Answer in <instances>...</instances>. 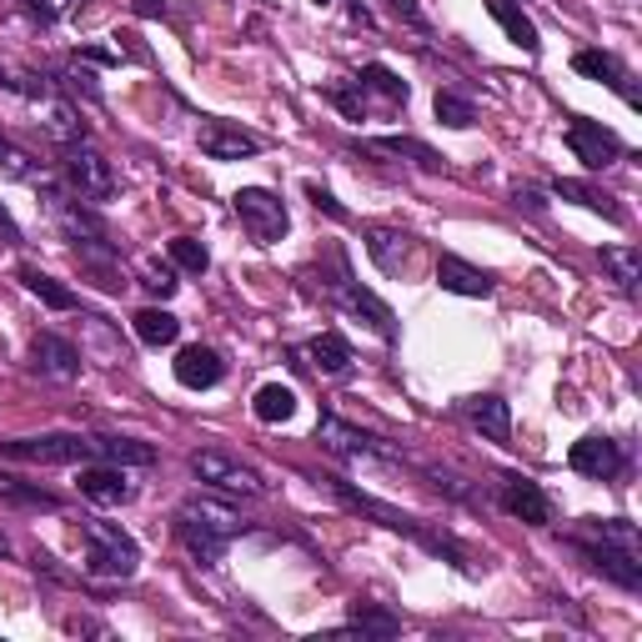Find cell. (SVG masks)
Instances as JSON below:
<instances>
[{
	"mask_svg": "<svg viewBox=\"0 0 642 642\" xmlns=\"http://www.w3.org/2000/svg\"><path fill=\"white\" fill-rule=\"evenodd\" d=\"M241 512L227 507V502H211V497H186L176 507V537L186 542V552L202 568H216L227 558L231 537H241Z\"/></svg>",
	"mask_w": 642,
	"mask_h": 642,
	"instance_id": "1",
	"label": "cell"
},
{
	"mask_svg": "<svg viewBox=\"0 0 642 642\" xmlns=\"http://www.w3.org/2000/svg\"><path fill=\"white\" fill-rule=\"evenodd\" d=\"M332 492L346 502L352 512H362V517H377L387 532H406L412 542H422L427 552H437V558H447V562H457L462 572H472V562H467V552L457 548L452 537H437V532H427V527L416 523V517H406V512H397V507H387V502H377V497H367V492H357L352 482H332Z\"/></svg>",
	"mask_w": 642,
	"mask_h": 642,
	"instance_id": "2",
	"label": "cell"
},
{
	"mask_svg": "<svg viewBox=\"0 0 642 642\" xmlns=\"http://www.w3.org/2000/svg\"><path fill=\"white\" fill-rule=\"evenodd\" d=\"M85 572L91 577H136L141 568V548L131 532H121L116 523H85Z\"/></svg>",
	"mask_w": 642,
	"mask_h": 642,
	"instance_id": "3",
	"label": "cell"
},
{
	"mask_svg": "<svg viewBox=\"0 0 642 642\" xmlns=\"http://www.w3.org/2000/svg\"><path fill=\"white\" fill-rule=\"evenodd\" d=\"M231 206H237V216H241V227L251 231V241H262V247H272V241H282L286 237V206H282V196H272L266 186H241L237 196H231Z\"/></svg>",
	"mask_w": 642,
	"mask_h": 642,
	"instance_id": "4",
	"label": "cell"
},
{
	"mask_svg": "<svg viewBox=\"0 0 642 642\" xmlns=\"http://www.w3.org/2000/svg\"><path fill=\"white\" fill-rule=\"evenodd\" d=\"M0 452L15 457V462L66 467V462H85V457H95V447H91V437H76V432H50V437H15V442H0Z\"/></svg>",
	"mask_w": 642,
	"mask_h": 642,
	"instance_id": "5",
	"label": "cell"
},
{
	"mask_svg": "<svg viewBox=\"0 0 642 642\" xmlns=\"http://www.w3.org/2000/svg\"><path fill=\"white\" fill-rule=\"evenodd\" d=\"M66 181H71V191L81 196V202H111L116 196V171H111V161L101 151H91V146H71V156H66Z\"/></svg>",
	"mask_w": 642,
	"mask_h": 642,
	"instance_id": "6",
	"label": "cell"
},
{
	"mask_svg": "<svg viewBox=\"0 0 642 642\" xmlns=\"http://www.w3.org/2000/svg\"><path fill=\"white\" fill-rule=\"evenodd\" d=\"M577 552H583L587 562H593L603 577H612L618 587H628V593H642V552L632 548H618V542H607V537H577Z\"/></svg>",
	"mask_w": 642,
	"mask_h": 642,
	"instance_id": "7",
	"label": "cell"
},
{
	"mask_svg": "<svg viewBox=\"0 0 642 642\" xmlns=\"http://www.w3.org/2000/svg\"><path fill=\"white\" fill-rule=\"evenodd\" d=\"M568 151L577 156L587 171H603V167H612V161L622 156V136L607 131L603 121H583V116H577L568 126Z\"/></svg>",
	"mask_w": 642,
	"mask_h": 642,
	"instance_id": "8",
	"label": "cell"
},
{
	"mask_svg": "<svg viewBox=\"0 0 642 642\" xmlns=\"http://www.w3.org/2000/svg\"><path fill=\"white\" fill-rule=\"evenodd\" d=\"M191 472L202 477V482H211V488H221V492H241V497H262L266 492V482L251 467H241V462H231L227 452H196L191 457Z\"/></svg>",
	"mask_w": 642,
	"mask_h": 642,
	"instance_id": "9",
	"label": "cell"
},
{
	"mask_svg": "<svg viewBox=\"0 0 642 642\" xmlns=\"http://www.w3.org/2000/svg\"><path fill=\"white\" fill-rule=\"evenodd\" d=\"M256 151H262V136L241 131L231 121H206L202 126V156H211V161H247Z\"/></svg>",
	"mask_w": 642,
	"mask_h": 642,
	"instance_id": "10",
	"label": "cell"
},
{
	"mask_svg": "<svg viewBox=\"0 0 642 642\" xmlns=\"http://www.w3.org/2000/svg\"><path fill=\"white\" fill-rule=\"evenodd\" d=\"M31 362H36V371L41 377H50V381H76L81 377V352H76L66 336H56V332H41L36 342H31Z\"/></svg>",
	"mask_w": 642,
	"mask_h": 642,
	"instance_id": "11",
	"label": "cell"
},
{
	"mask_svg": "<svg viewBox=\"0 0 642 642\" xmlns=\"http://www.w3.org/2000/svg\"><path fill=\"white\" fill-rule=\"evenodd\" d=\"M317 442H326L336 457H352V462H371V457H392V447H381L377 437H367V432L346 427V422H336V416H321L317 427Z\"/></svg>",
	"mask_w": 642,
	"mask_h": 642,
	"instance_id": "12",
	"label": "cell"
},
{
	"mask_svg": "<svg viewBox=\"0 0 642 642\" xmlns=\"http://www.w3.org/2000/svg\"><path fill=\"white\" fill-rule=\"evenodd\" d=\"M502 507H507L517 523H527V527H548L552 523L548 492L537 488V482H527V477H507V482H502Z\"/></svg>",
	"mask_w": 642,
	"mask_h": 642,
	"instance_id": "13",
	"label": "cell"
},
{
	"mask_svg": "<svg viewBox=\"0 0 642 642\" xmlns=\"http://www.w3.org/2000/svg\"><path fill=\"white\" fill-rule=\"evenodd\" d=\"M568 462H572V472L593 477V482H607V477L622 467V447L612 437H583V442H572Z\"/></svg>",
	"mask_w": 642,
	"mask_h": 642,
	"instance_id": "14",
	"label": "cell"
},
{
	"mask_svg": "<svg viewBox=\"0 0 642 642\" xmlns=\"http://www.w3.org/2000/svg\"><path fill=\"white\" fill-rule=\"evenodd\" d=\"M76 488H81V497L95 502V507H121V502L131 497V488H126V472H121L116 462H106V467H81Z\"/></svg>",
	"mask_w": 642,
	"mask_h": 642,
	"instance_id": "15",
	"label": "cell"
},
{
	"mask_svg": "<svg viewBox=\"0 0 642 642\" xmlns=\"http://www.w3.org/2000/svg\"><path fill=\"white\" fill-rule=\"evenodd\" d=\"M336 297H342V307L346 311H357V317H367L371 326H377V336H387L392 342L397 336V317H392V307L377 297V291H367V286H357V282H336Z\"/></svg>",
	"mask_w": 642,
	"mask_h": 642,
	"instance_id": "16",
	"label": "cell"
},
{
	"mask_svg": "<svg viewBox=\"0 0 642 642\" xmlns=\"http://www.w3.org/2000/svg\"><path fill=\"white\" fill-rule=\"evenodd\" d=\"M221 377H227V362L216 357L211 346H181V357H176V381L181 387L206 392V387H216Z\"/></svg>",
	"mask_w": 642,
	"mask_h": 642,
	"instance_id": "17",
	"label": "cell"
},
{
	"mask_svg": "<svg viewBox=\"0 0 642 642\" xmlns=\"http://www.w3.org/2000/svg\"><path fill=\"white\" fill-rule=\"evenodd\" d=\"M437 282H442V291H457V297H492V276L482 266L462 262V256H442Z\"/></svg>",
	"mask_w": 642,
	"mask_h": 642,
	"instance_id": "18",
	"label": "cell"
},
{
	"mask_svg": "<svg viewBox=\"0 0 642 642\" xmlns=\"http://www.w3.org/2000/svg\"><path fill=\"white\" fill-rule=\"evenodd\" d=\"M41 116H46V136L60 146H81L85 141V121L81 111L71 106V101H60V95H50V101H41Z\"/></svg>",
	"mask_w": 642,
	"mask_h": 642,
	"instance_id": "19",
	"label": "cell"
},
{
	"mask_svg": "<svg viewBox=\"0 0 642 642\" xmlns=\"http://www.w3.org/2000/svg\"><path fill=\"white\" fill-rule=\"evenodd\" d=\"M467 422H472L482 437H492V442L512 437V406L502 402V397H472V402H467Z\"/></svg>",
	"mask_w": 642,
	"mask_h": 642,
	"instance_id": "20",
	"label": "cell"
},
{
	"mask_svg": "<svg viewBox=\"0 0 642 642\" xmlns=\"http://www.w3.org/2000/svg\"><path fill=\"white\" fill-rule=\"evenodd\" d=\"M251 412H256V422H266V427L291 422V412H297V392H291L286 381H266V387H256V397H251Z\"/></svg>",
	"mask_w": 642,
	"mask_h": 642,
	"instance_id": "21",
	"label": "cell"
},
{
	"mask_svg": "<svg viewBox=\"0 0 642 642\" xmlns=\"http://www.w3.org/2000/svg\"><path fill=\"white\" fill-rule=\"evenodd\" d=\"M367 251H371V262H377L381 272H402L406 256H412V237H402V231H392V227H371Z\"/></svg>",
	"mask_w": 642,
	"mask_h": 642,
	"instance_id": "22",
	"label": "cell"
},
{
	"mask_svg": "<svg viewBox=\"0 0 642 642\" xmlns=\"http://www.w3.org/2000/svg\"><path fill=\"white\" fill-rule=\"evenodd\" d=\"M95 457H106L116 467H151L156 462V447L151 442H136V437H91Z\"/></svg>",
	"mask_w": 642,
	"mask_h": 642,
	"instance_id": "23",
	"label": "cell"
},
{
	"mask_svg": "<svg viewBox=\"0 0 642 642\" xmlns=\"http://www.w3.org/2000/svg\"><path fill=\"white\" fill-rule=\"evenodd\" d=\"M307 357H311V367H317V371H326V377H342V371L352 367V346H346L342 332H321V336H311Z\"/></svg>",
	"mask_w": 642,
	"mask_h": 642,
	"instance_id": "24",
	"label": "cell"
},
{
	"mask_svg": "<svg viewBox=\"0 0 642 642\" xmlns=\"http://www.w3.org/2000/svg\"><path fill=\"white\" fill-rule=\"evenodd\" d=\"M488 11H492V21H497L502 31H507V41H512V46H523L527 56H537V46H542V41H537V25L527 21V15L517 11L512 0H488Z\"/></svg>",
	"mask_w": 642,
	"mask_h": 642,
	"instance_id": "25",
	"label": "cell"
},
{
	"mask_svg": "<svg viewBox=\"0 0 642 642\" xmlns=\"http://www.w3.org/2000/svg\"><path fill=\"white\" fill-rule=\"evenodd\" d=\"M21 286L31 291V297L46 301L50 311H71V307H76V291H71V286H60L56 276L36 272V266H21Z\"/></svg>",
	"mask_w": 642,
	"mask_h": 642,
	"instance_id": "26",
	"label": "cell"
},
{
	"mask_svg": "<svg viewBox=\"0 0 642 642\" xmlns=\"http://www.w3.org/2000/svg\"><path fill=\"white\" fill-rule=\"evenodd\" d=\"M371 151L402 156V161H412V167H422V171H442V156L432 151V146L412 141V136H377V141H371Z\"/></svg>",
	"mask_w": 642,
	"mask_h": 642,
	"instance_id": "27",
	"label": "cell"
},
{
	"mask_svg": "<svg viewBox=\"0 0 642 642\" xmlns=\"http://www.w3.org/2000/svg\"><path fill=\"white\" fill-rule=\"evenodd\" d=\"M136 336H141L146 346H171L181 336V321L171 317V311H161V307H146V311H136Z\"/></svg>",
	"mask_w": 642,
	"mask_h": 642,
	"instance_id": "28",
	"label": "cell"
},
{
	"mask_svg": "<svg viewBox=\"0 0 642 642\" xmlns=\"http://www.w3.org/2000/svg\"><path fill=\"white\" fill-rule=\"evenodd\" d=\"M603 272L622 286V291H638L642 286V256L632 247H603Z\"/></svg>",
	"mask_w": 642,
	"mask_h": 642,
	"instance_id": "29",
	"label": "cell"
},
{
	"mask_svg": "<svg viewBox=\"0 0 642 642\" xmlns=\"http://www.w3.org/2000/svg\"><path fill=\"white\" fill-rule=\"evenodd\" d=\"M572 71L587 76V81H603V85H618L622 76H628L612 50H577V56H572Z\"/></svg>",
	"mask_w": 642,
	"mask_h": 642,
	"instance_id": "30",
	"label": "cell"
},
{
	"mask_svg": "<svg viewBox=\"0 0 642 642\" xmlns=\"http://www.w3.org/2000/svg\"><path fill=\"white\" fill-rule=\"evenodd\" d=\"M0 502L31 507V512H60V497H50V492H41V488H25L21 477H11V472H0Z\"/></svg>",
	"mask_w": 642,
	"mask_h": 642,
	"instance_id": "31",
	"label": "cell"
},
{
	"mask_svg": "<svg viewBox=\"0 0 642 642\" xmlns=\"http://www.w3.org/2000/svg\"><path fill=\"white\" fill-rule=\"evenodd\" d=\"M357 81H362V91H377V95H387V101H402V106H406V95H412V91H406V81H402V76H397L392 66H381V60L362 66V76H357Z\"/></svg>",
	"mask_w": 642,
	"mask_h": 642,
	"instance_id": "32",
	"label": "cell"
},
{
	"mask_svg": "<svg viewBox=\"0 0 642 642\" xmlns=\"http://www.w3.org/2000/svg\"><path fill=\"white\" fill-rule=\"evenodd\" d=\"M352 628L371 632V638H397V632H402V618H397V612H387V607L357 603V607H352Z\"/></svg>",
	"mask_w": 642,
	"mask_h": 642,
	"instance_id": "33",
	"label": "cell"
},
{
	"mask_svg": "<svg viewBox=\"0 0 642 642\" xmlns=\"http://www.w3.org/2000/svg\"><path fill=\"white\" fill-rule=\"evenodd\" d=\"M432 111H437V121H442V126H452V131H467V126H477V106L467 101V95H457V91H437Z\"/></svg>",
	"mask_w": 642,
	"mask_h": 642,
	"instance_id": "34",
	"label": "cell"
},
{
	"mask_svg": "<svg viewBox=\"0 0 642 642\" xmlns=\"http://www.w3.org/2000/svg\"><path fill=\"white\" fill-rule=\"evenodd\" d=\"M552 191H558V196H568V202H577V206H587V211H603L607 221H622V206H612V196L583 186V181H558Z\"/></svg>",
	"mask_w": 642,
	"mask_h": 642,
	"instance_id": "35",
	"label": "cell"
},
{
	"mask_svg": "<svg viewBox=\"0 0 642 642\" xmlns=\"http://www.w3.org/2000/svg\"><path fill=\"white\" fill-rule=\"evenodd\" d=\"M171 262L181 266V272H191V276H202L206 266H211V256H206V247L196 237H171Z\"/></svg>",
	"mask_w": 642,
	"mask_h": 642,
	"instance_id": "36",
	"label": "cell"
},
{
	"mask_svg": "<svg viewBox=\"0 0 642 642\" xmlns=\"http://www.w3.org/2000/svg\"><path fill=\"white\" fill-rule=\"evenodd\" d=\"M326 101H332V106L342 111L346 121H362V116H367V91H362V81H342V85H332V91H326Z\"/></svg>",
	"mask_w": 642,
	"mask_h": 642,
	"instance_id": "37",
	"label": "cell"
},
{
	"mask_svg": "<svg viewBox=\"0 0 642 642\" xmlns=\"http://www.w3.org/2000/svg\"><path fill=\"white\" fill-rule=\"evenodd\" d=\"M0 171H5V176H15V181H41L36 167H31V156H25L21 146H11L5 136H0Z\"/></svg>",
	"mask_w": 642,
	"mask_h": 642,
	"instance_id": "38",
	"label": "cell"
},
{
	"mask_svg": "<svg viewBox=\"0 0 642 642\" xmlns=\"http://www.w3.org/2000/svg\"><path fill=\"white\" fill-rule=\"evenodd\" d=\"M11 91L25 95L31 106H41V101H50V95H56V85H50L46 76H36V71H15V76H11Z\"/></svg>",
	"mask_w": 642,
	"mask_h": 642,
	"instance_id": "39",
	"label": "cell"
},
{
	"mask_svg": "<svg viewBox=\"0 0 642 642\" xmlns=\"http://www.w3.org/2000/svg\"><path fill=\"white\" fill-rule=\"evenodd\" d=\"M60 81H66V91H71V95H85L91 106H101V85H95L91 71H81V66H66V71H60Z\"/></svg>",
	"mask_w": 642,
	"mask_h": 642,
	"instance_id": "40",
	"label": "cell"
},
{
	"mask_svg": "<svg viewBox=\"0 0 642 642\" xmlns=\"http://www.w3.org/2000/svg\"><path fill=\"white\" fill-rule=\"evenodd\" d=\"M146 291H151V297H161V301H167L171 297V291H176V272H171V266H156V262H146Z\"/></svg>",
	"mask_w": 642,
	"mask_h": 642,
	"instance_id": "41",
	"label": "cell"
},
{
	"mask_svg": "<svg viewBox=\"0 0 642 642\" xmlns=\"http://www.w3.org/2000/svg\"><path fill=\"white\" fill-rule=\"evenodd\" d=\"M25 11L36 15L41 25H56L60 21V11H76V5H81V0H21Z\"/></svg>",
	"mask_w": 642,
	"mask_h": 642,
	"instance_id": "42",
	"label": "cell"
},
{
	"mask_svg": "<svg viewBox=\"0 0 642 642\" xmlns=\"http://www.w3.org/2000/svg\"><path fill=\"white\" fill-rule=\"evenodd\" d=\"M307 196H311V206H317V211H326V216H336V221H346L342 202H336V196H332V191H326V186H317V181H307Z\"/></svg>",
	"mask_w": 642,
	"mask_h": 642,
	"instance_id": "43",
	"label": "cell"
},
{
	"mask_svg": "<svg viewBox=\"0 0 642 642\" xmlns=\"http://www.w3.org/2000/svg\"><path fill=\"white\" fill-rule=\"evenodd\" d=\"M517 206H523V211H532V216H542V211H548V196H542L537 186H517Z\"/></svg>",
	"mask_w": 642,
	"mask_h": 642,
	"instance_id": "44",
	"label": "cell"
},
{
	"mask_svg": "<svg viewBox=\"0 0 642 642\" xmlns=\"http://www.w3.org/2000/svg\"><path fill=\"white\" fill-rule=\"evenodd\" d=\"M0 247H21V227L11 221V211L0 206Z\"/></svg>",
	"mask_w": 642,
	"mask_h": 642,
	"instance_id": "45",
	"label": "cell"
},
{
	"mask_svg": "<svg viewBox=\"0 0 642 642\" xmlns=\"http://www.w3.org/2000/svg\"><path fill=\"white\" fill-rule=\"evenodd\" d=\"M85 60H95V66H116L121 60V50H106V46H91V50H81Z\"/></svg>",
	"mask_w": 642,
	"mask_h": 642,
	"instance_id": "46",
	"label": "cell"
},
{
	"mask_svg": "<svg viewBox=\"0 0 642 642\" xmlns=\"http://www.w3.org/2000/svg\"><path fill=\"white\" fill-rule=\"evenodd\" d=\"M392 5H397V15H406L412 25H427V15L416 11V0H392Z\"/></svg>",
	"mask_w": 642,
	"mask_h": 642,
	"instance_id": "47",
	"label": "cell"
},
{
	"mask_svg": "<svg viewBox=\"0 0 642 642\" xmlns=\"http://www.w3.org/2000/svg\"><path fill=\"white\" fill-rule=\"evenodd\" d=\"M136 11L141 15H167V0H136Z\"/></svg>",
	"mask_w": 642,
	"mask_h": 642,
	"instance_id": "48",
	"label": "cell"
},
{
	"mask_svg": "<svg viewBox=\"0 0 642 642\" xmlns=\"http://www.w3.org/2000/svg\"><path fill=\"white\" fill-rule=\"evenodd\" d=\"M5 552H11V542H5V532H0V558H5Z\"/></svg>",
	"mask_w": 642,
	"mask_h": 642,
	"instance_id": "49",
	"label": "cell"
},
{
	"mask_svg": "<svg viewBox=\"0 0 642 642\" xmlns=\"http://www.w3.org/2000/svg\"><path fill=\"white\" fill-rule=\"evenodd\" d=\"M0 91H11V76H5V71H0Z\"/></svg>",
	"mask_w": 642,
	"mask_h": 642,
	"instance_id": "50",
	"label": "cell"
},
{
	"mask_svg": "<svg viewBox=\"0 0 642 642\" xmlns=\"http://www.w3.org/2000/svg\"><path fill=\"white\" fill-rule=\"evenodd\" d=\"M317 5H332V0H317Z\"/></svg>",
	"mask_w": 642,
	"mask_h": 642,
	"instance_id": "51",
	"label": "cell"
}]
</instances>
